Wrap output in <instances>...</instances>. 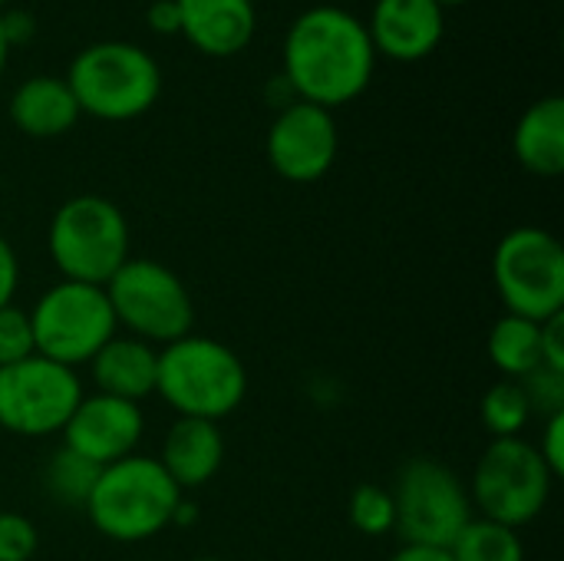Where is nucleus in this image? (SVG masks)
I'll return each mask as SVG.
<instances>
[{
	"label": "nucleus",
	"mask_w": 564,
	"mask_h": 561,
	"mask_svg": "<svg viewBox=\"0 0 564 561\" xmlns=\"http://www.w3.org/2000/svg\"><path fill=\"white\" fill-rule=\"evenodd\" d=\"M17 288H20V261H17V251L10 248V241L0 235V308L13 304Z\"/></svg>",
	"instance_id": "nucleus-31"
},
{
	"label": "nucleus",
	"mask_w": 564,
	"mask_h": 561,
	"mask_svg": "<svg viewBox=\"0 0 564 561\" xmlns=\"http://www.w3.org/2000/svg\"><path fill=\"white\" fill-rule=\"evenodd\" d=\"M30 327L36 354L73 370L79 364H89L99 347H106L119 334L106 288L63 278L36 298L30 311Z\"/></svg>",
	"instance_id": "nucleus-8"
},
{
	"label": "nucleus",
	"mask_w": 564,
	"mask_h": 561,
	"mask_svg": "<svg viewBox=\"0 0 564 561\" xmlns=\"http://www.w3.org/2000/svg\"><path fill=\"white\" fill-rule=\"evenodd\" d=\"M46 248L63 281L106 288V281L129 261V222L116 202L102 195H76L53 212Z\"/></svg>",
	"instance_id": "nucleus-5"
},
{
	"label": "nucleus",
	"mask_w": 564,
	"mask_h": 561,
	"mask_svg": "<svg viewBox=\"0 0 564 561\" xmlns=\"http://www.w3.org/2000/svg\"><path fill=\"white\" fill-rule=\"evenodd\" d=\"M525 397H529V407L535 417H555V413H564V377L562 374H552L545 367H539L535 374L522 377L519 380Z\"/></svg>",
	"instance_id": "nucleus-27"
},
{
	"label": "nucleus",
	"mask_w": 564,
	"mask_h": 561,
	"mask_svg": "<svg viewBox=\"0 0 564 561\" xmlns=\"http://www.w3.org/2000/svg\"><path fill=\"white\" fill-rule=\"evenodd\" d=\"M453 561H525V546L516 529L473 516L449 546Z\"/></svg>",
	"instance_id": "nucleus-21"
},
{
	"label": "nucleus",
	"mask_w": 564,
	"mask_h": 561,
	"mask_svg": "<svg viewBox=\"0 0 564 561\" xmlns=\"http://www.w3.org/2000/svg\"><path fill=\"white\" fill-rule=\"evenodd\" d=\"M83 393V380L73 367L40 354L0 367V430L23 440L56 436Z\"/></svg>",
	"instance_id": "nucleus-11"
},
{
	"label": "nucleus",
	"mask_w": 564,
	"mask_h": 561,
	"mask_svg": "<svg viewBox=\"0 0 564 561\" xmlns=\"http://www.w3.org/2000/svg\"><path fill=\"white\" fill-rule=\"evenodd\" d=\"M7 56H10V43H7V36H3V26H0V76H3V69H7Z\"/></svg>",
	"instance_id": "nucleus-34"
},
{
	"label": "nucleus",
	"mask_w": 564,
	"mask_h": 561,
	"mask_svg": "<svg viewBox=\"0 0 564 561\" xmlns=\"http://www.w3.org/2000/svg\"><path fill=\"white\" fill-rule=\"evenodd\" d=\"M492 281L506 314L525 321H549L564 311V248L562 241L535 225L512 228L496 245Z\"/></svg>",
	"instance_id": "nucleus-9"
},
{
	"label": "nucleus",
	"mask_w": 564,
	"mask_h": 561,
	"mask_svg": "<svg viewBox=\"0 0 564 561\" xmlns=\"http://www.w3.org/2000/svg\"><path fill=\"white\" fill-rule=\"evenodd\" d=\"M486 354L502 380H522L542 367V324L506 314L492 324Z\"/></svg>",
	"instance_id": "nucleus-20"
},
{
	"label": "nucleus",
	"mask_w": 564,
	"mask_h": 561,
	"mask_svg": "<svg viewBox=\"0 0 564 561\" xmlns=\"http://www.w3.org/2000/svg\"><path fill=\"white\" fill-rule=\"evenodd\" d=\"M106 298L116 314V324L152 347H165L195 324V301L185 281L162 261L129 258L109 281Z\"/></svg>",
	"instance_id": "nucleus-7"
},
{
	"label": "nucleus",
	"mask_w": 564,
	"mask_h": 561,
	"mask_svg": "<svg viewBox=\"0 0 564 561\" xmlns=\"http://www.w3.org/2000/svg\"><path fill=\"white\" fill-rule=\"evenodd\" d=\"M390 561H453L449 549H440V546H413V542H403Z\"/></svg>",
	"instance_id": "nucleus-33"
},
{
	"label": "nucleus",
	"mask_w": 564,
	"mask_h": 561,
	"mask_svg": "<svg viewBox=\"0 0 564 561\" xmlns=\"http://www.w3.org/2000/svg\"><path fill=\"white\" fill-rule=\"evenodd\" d=\"M145 23L152 33L159 36H169V33H178V3L175 0H152L149 10H145Z\"/></svg>",
	"instance_id": "nucleus-32"
},
{
	"label": "nucleus",
	"mask_w": 564,
	"mask_h": 561,
	"mask_svg": "<svg viewBox=\"0 0 564 561\" xmlns=\"http://www.w3.org/2000/svg\"><path fill=\"white\" fill-rule=\"evenodd\" d=\"M178 33L205 56H238L251 46L258 10L251 0H175Z\"/></svg>",
	"instance_id": "nucleus-15"
},
{
	"label": "nucleus",
	"mask_w": 564,
	"mask_h": 561,
	"mask_svg": "<svg viewBox=\"0 0 564 561\" xmlns=\"http://www.w3.org/2000/svg\"><path fill=\"white\" fill-rule=\"evenodd\" d=\"M367 33L377 56L397 63L426 60L446 33V10L436 0H373Z\"/></svg>",
	"instance_id": "nucleus-14"
},
{
	"label": "nucleus",
	"mask_w": 564,
	"mask_h": 561,
	"mask_svg": "<svg viewBox=\"0 0 564 561\" xmlns=\"http://www.w3.org/2000/svg\"><path fill=\"white\" fill-rule=\"evenodd\" d=\"M516 159L525 172L539 179H555L564 172V99L545 96L532 103L512 132Z\"/></svg>",
	"instance_id": "nucleus-19"
},
{
	"label": "nucleus",
	"mask_w": 564,
	"mask_h": 561,
	"mask_svg": "<svg viewBox=\"0 0 564 561\" xmlns=\"http://www.w3.org/2000/svg\"><path fill=\"white\" fill-rule=\"evenodd\" d=\"M337 149H340V132L334 112L301 99L274 116L264 139L271 169L297 185L324 179L337 162Z\"/></svg>",
	"instance_id": "nucleus-12"
},
{
	"label": "nucleus",
	"mask_w": 564,
	"mask_h": 561,
	"mask_svg": "<svg viewBox=\"0 0 564 561\" xmlns=\"http://www.w3.org/2000/svg\"><path fill=\"white\" fill-rule=\"evenodd\" d=\"M33 354H36V344H33L30 311L17 304L0 308V367L20 364Z\"/></svg>",
	"instance_id": "nucleus-25"
},
{
	"label": "nucleus",
	"mask_w": 564,
	"mask_h": 561,
	"mask_svg": "<svg viewBox=\"0 0 564 561\" xmlns=\"http://www.w3.org/2000/svg\"><path fill=\"white\" fill-rule=\"evenodd\" d=\"M96 393L119 397L129 403H142L155 393V374H159V350L139 337L116 334L99 354L89 360Z\"/></svg>",
	"instance_id": "nucleus-17"
},
{
	"label": "nucleus",
	"mask_w": 564,
	"mask_h": 561,
	"mask_svg": "<svg viewBox=\"0 0 564 561\" xmlns=\"http://www.w3.org/2000/svg\"><path fill=\"white\" fill-rule=\"evenodd\" d=\"M552 483L555 476L542 463L535 443L512 436L492 440L482 450L466 489L473 509H479L482 519H492L519 532L545 513Z\"/></svg>",
	"instance_id": "nucleus-6"
},
{
	"label": "nucleus",
	"mask_w": 564,
	"mask_h": 561,
	"mask_svg": "<svg viewBox=\"0 0 564 561\" xmlns=\"http://www.w3.org/2000/svg\"><path fill=\"white\" fill-rule=\"evenodd\" d=\"M192 561H221V559H215V555H202V559H192Z\"/></svg>",
	"instance_id": "nucleus-36"
},
{
	"label": "nucleus",
	"mask_w": 564,
	"mask_h": 561,
	"mask_svg": "<svg viewBox=\"0 0 564 561\" xmlns=\"http://www.w3.org/2000/svg\"><path fill=\"white\" fill-rule=\"evenodd\" d=\"M142 433L145 413L139 403L106 393H83L63 427V446L102 470L132 456L142 443Z\"/></svg>",
	"instance_id": "nucleus-13"
},
{
	"label": "nucleus",
	"mask_w": 564,
	"mask_h": 561,
	"mask_svg": "<svg viewBox=\"0 0 564 561\" xmlns=\"http://www.w3.org/2000/svg\"><path fill=\"white\" fill-rule=\"evenodd\" d=\"M281 73L301 103L337 109L367 93L377 50L367 23L340 3H317L294 17L284 33Z\"/></svg>",
	"instance_id": "nucleus-1"
},
{
	"label": "nucleus",
	"mask_w": 564,
	"mask_h": 561,
	"mask_svg": "<svg viewBox=\"0 0 564 561\" xmlns=\"http://www.w3.org/2000/svg\"><path fill=\"white\" fill-rule=\"evenodd\" d=\"M539 456L542 463L549 466V473L558 479L564 473V413L555 417H545V427H542V440H539Z\"/></svg>",
	"instance_id": "nucleus-28"
},
{
	"label": "nucleus",
	"mask_w": 564,
	"mask_h": 561,
	"mask_svg": "<svg viewBox=\"0 0 564 561\" xmlns=\"http://www.w3.org/2000/svg\"><path fill=\"white\" fill-rule=\"evenodd\" d=\"M347 519L350 526L367 536V539H380L397 532V506H393V493L377 486V483H360L350 493L347 503Z\"/></svg>",
	"instance_id": "nucleus-24"
},
{
	"label": "nucleus",
	"mask_w": 564,
	"mask_h": 561,
	"mask_svg": "<svg viewBox=\"0 0 564 561\" xmlns=\"http://www.w3.org/2000/svg\"><path fill=\"white\" fill-rule=\"evenodd\" d=\"M40 549L36 526L20 513L0 509V561H30Z\"/></svg>",
	"instance_id": "nucleus-26"
},
{
	"label": "nucleus",
	"mask_w": 564,
	"mask_h": 561,
	"mask_svg": "<svg viewBox=\"0 0 564 561\" xmlns=\"http://www.w3.org/2000/svg\"><path fill=\"white\" fill-rule=\"evenodd\" d=\"M0 26H3V36H7L10 50L30 43L33 33H36V20H33L30 10H23V7H3V10H0Z\"/></svg>",
	"instance_id": "nucleus-30"
},
{
	"label": "nucleus",
	"mask_w": 564,
	"mask_h": 561,
	"mask_svg": "<svg viewBox=\"0 0 564 561\" xmlns=\"http://www.w3.org/2000/svg\"><path fill=\"white\" fill-rule=\"evenodd\" d=\"M479 417L492 440H512V436L525 433V427L532 423L535 413H532L529 397L519 380H499L482 393Z\"/></svg>",
	"instance_id": "nucleus-23"
},
{
	"label": "nucleus",
	"mask_w": 564,
	"mask_h": 561,
	"mask_svg": "<svg viewBox=\"0 0 564 561\" xmlns=\"http://www.w3.org/2000/svg\"><path fill=\"white\" fill-rule=\"evenodd\" d=\"M397 536L413 546L449 549L476 516L466 483L440 460H410L393 483Z\"/></svg>",
	"instance_id": "nucleus-10"
},
{
	"label": "nucleus",
	"mask_w": 564,
	"mask_h": 561,
	"mask_svg": "<svg viewBox=\"0 0 564 561\" xmlns=\"http://www.w3.org/2000/svg\"><path fill=\"white\" fill-rule=\"evenodd\" d=\"M162 463V470L172 476V483L188 493V489H202L208 486L221 463H225V436L218 423L208 420H192V417H178L165 440H162V453L155 456Z\"/></svg>",
	"instance_id": "nucleus-16"
},
{
	"label": "nucleus",
	"mask_w": 564,
	"mask_h": 561,
	"mask_svg": "<svg viewBox=\"0 0 564 561\" xmlns=\"http://www.w3.org/2000/svg\"><path fill=\"white\" fill-rule=\"evenodd\" d=\"M155 393L178 417L221 423L245 403L248 370L228 344L185 334L159 350Z\"/></svg>",
	"instance_id": "nucleus-3"
},
{
	"label": "nucleus",
	"mask_w": 564,
	"mask_h": 561,
	"mask_svg": "<svg viewBox=\"0 0 564 561\" xmlns=\"http://www.w3.org/2000/svg\"><path fill=\"white\" fill-rule=\"evenodd\" d=\"M251 3H254V0H251Z\"/></svg>",
	"instance_id": "nucleus-38"
},
{
	"label": "nucleus",
	"mask_w": 564,
	"mask_h": 561,
	"mask_svg": "<svg viewBox=\"0 0 564 561\" xmlns=\"http://www.w3.org/2000/svg\"><path fill=\"white\" fill-rule=\"evenodd\" d=\"M99 479V466H93L89 460L76 456L73 450L59 446L46 466H43V489L56 506L66 509H86L89 493Z\"/></svg>",
	"instance_id": "nucleus-22"
},
{
	"label": "nucleus",
	"mask_w": 564,
	"mask_h": 561,
	"mask_svg": "<svg viewBox=\"0 0 564 561\" xmlns=\"http://www.w3.org/2000/svg\"><path fill=\"white\" fill-rule=\"evenodd\" d=\"M182 499L185 493L172 483L155 456L132 453L99 470L83 513L102 539L135 546L172 529Z\"/></svg>",
	"instance_id": "nucleus-2"
},
{
	"label": "nucleus",
	"mask_w": 564,
	"mask_h": 561,
	"mask_svg": "<svg viewBox=\"0 0 564 561\" xmlns=\"http://www.w3.org/2000/svg\"><path fill=\"white\" fill-rule=\"evenodd\" d=\"M79 103L63 76H30L10 96V122L30 139H56L79 122Z\"/></svg>",
	"instance_id": "nucleus-18"
},
{
	"label": "nucleus",
	"mask_w": 564,
	"mask_h": 561,
	"mask_svg": "<svg viewBox=\"0 0 564 561\" xmlns=\"http://www.w3.org/2000/svg\"><path fill=\"white\" fill-rule=\"evenodd\" d=\"M542 367L564 377V311L542 321Z\"/></svg>",
	"instance_id": "nucleus-29"
},
{
	"label": "nucleus",
	"mask_w": 564,
	"mask_h": 561,
	"mask_svg": "<svg viewBox=\"0 0 564 561\" xmlns=\"http://www.w3.org/2000/svg\"><path fill=\"white\" fill-rule=\"evenodd\" d=\"M63 79L73 89L79 112L102 122L139 119L162 93V69L155 56L129 40H99L83 46Z\"/></svg>",
	"instance_id": "nucleus-4"
},
{
	"label": "nucleus",
	"mask_w": 564,
	"mask_h": 561,
	"mask_svg": "<svg viewBox=\"0 0 564 561\" xmlns=\"http://www.w3.org/2000/svg\"><path fill=\"white\" fill-rule=\"evenodd\" d=\"M436 3H440V7L446 10V7H459V3H469V0H436Z\"/></svg>",
	"instance_id": "nucleus-35"
},
{
	"label": "nucleus",
	"mask_w": 564,
	"mask_h": 561,
	"mask_svg": "<svg viewBox=\"0 0 564 561\" xmlns=\"http://www.w3.org/2000/svg\"><path fill=\"white\" fill-rule=\"evenodd\" d=\"M7 3H10V0H0V10H3V7H7Z\"/></svg>",
	"instance_id": "nucleus-37"
}]
</instances>
